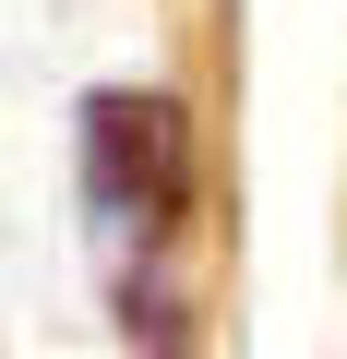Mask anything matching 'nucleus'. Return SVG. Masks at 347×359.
<instances>
[{
    "label": "nucleus",
    "mask_w": 347,
    "mask_h": 359,
    "mask_svg": "<svg viewBox=\"0 0 347 359\" xmlns=\"http://www.w3.org/2000/svg\"><path fill=\"white\" fill-rule=\"evenodd\" d=\"M72 132H84V216L120 252V299H132V323H168L156 276H168V252L192 240V204H204L192 108L168 84H96Z\"/></svg>",
    "instance_id": "nucleus-1"
}]
</instances>
